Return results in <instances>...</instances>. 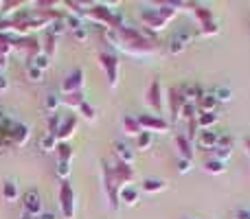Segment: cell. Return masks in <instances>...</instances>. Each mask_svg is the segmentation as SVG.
<instances>
[{"label": "cell", "instance_id": "38", "mask_svg": "<svg viewBox=\"0 0 250 219\" xmlns=\"http://www.w3.org/2000/svg\"><path fill=\"white\" fill-rule=\"evenodd\" d=\"M60 125H62V116H60V112H55V114L48 116V134H51V136H55V134H57Z\"/></svg>", "mask_w": 250, "mask_h": 219}, {"label": "cell", "instance_id": "26", "mask_svg": "<svg viewBox=\"0 0 250 219\" xmlns=\"http://www.w3.org/2000/svg\"><path fill=\"white\" fill-rule=\"evenodd\" d=\"M195 105H198V112H215L217 110V99L208 92V95H204Z\"/></svg>", "mask_w": 250, "mask_h": 219}, {"label": "cell", "instance_id": "11", "mask_svg": "<svg viewBox=\"0 0 250 219\" xmlns=\"http://www.w3.org/2000/svg\"><path fill=\"white\" fill-rule=\"evenodd\" d=\"M82 88H83V70L75 68V70H70V73L64 77V81H62V95L82 92Z\"/></svg>", "mask_w": 250, "mask_h": 219}, {"label": "cell", "instance_id": "39", "mask_svg": "<svg viewBox=\"0 0 250 219\" xmlns=\"http://www.w3.org/2000/svg\"><path fill=\"white\" fill-rule=\"evenodd\" d=\"M77 112H79V114H82L86 120H95V119H97V112H95V108H92L90 103H88V101H83L82 108H79Z\"/></svg>", "mask_w": 250, "mask_h": 219}, {"label": "cell", "instance_id": "31", "mask_svg": "<svg viewBox=\"0 0 250 219\" xmlns=\"http://www.w3.org/2000/svg\"><path fill=\"white\" fill-rule=\"evenodd\" d=\"M29 64H31V66H35V68H40V70H42V73H44V70H46L48 66H51V57H48V55H44V53L40 51L35 57H31V60H29Z\"/></svg>", "mask_w": 250, "mask_h": 219}, {"label": "cell", "instance_id": "25", "mask_svg": "<svg viewBox=\"0 0 250 219\" xmlns=\"http://www.w3.org/2000/svg\"><path fill=\"white\" fill-rule=\"evenodd\" d=\"M123 132L127 134V136H134V138H136L138 134L143 132V129H141V123H138V119H134V116H125V119H123Z\"/></svg>", "mask_w": 250, "mask_h": 219}, {"label": "cell", "instance_id": "3", "mask_svg": "<svg viewBox=\"0 0 250 219\" xmlns=\"http://www.w3.org/2000/svg\"><path fill=\"white\" fill-rule=\"evenodd\" d=\"M86 18H90V20H95V22H99V24L108 26V29H119V26H123L121 16H119V13H114L108 4H101V2L90 4V7H88V11H86Z\"/></svg>", "mask_w": 250, "mask_h": 219}, {"label": "cell", "instance_id": "32", "mask_svg": "<svg viewBox=\"0 0 250 219\" xmlns=\"http://www.w3.org/2000/svg\"><path fill=\"white\" fill-rule=\"evenodd\" d=\"M57 156H60L62 162H70V158H73V147L68 145V142H57Z\"/></svg>", "mask_w": 250, "mask_h": 219}, {"label": "cell", "instance_id": "37", "mask_svg": "<svg viewBox=\"0 0 250 219\" xmlns=\"http://www.w3.org/2000/svg\"><path fill=\"white\" fill-rule=\"evenodd\" d=\"M60 97L55 95V92H51V95H46V101H44V105H46V110L51 112V114H55L57 112V108H60Z\"/></svg>", "mask_w": 250, "mask_h": 219}, {"label": "cell", "instance_id": "24", "mask_svg": "<svg viewBox=\"0 0 250 219\" xmlns=\"http://www.w3.org/2000/svg\"><path fill=\"white\" fill-rule=\"evenodd\" d=\"M195 120H198L200 132H202V129H211L213 125L217 123V114H215V112H200Z\"/></svg>", "mask_w": 250, "mask_h": 219}, {"label": "cell", "instance_id": "28", "mask_svg": "<svg viewBox=\"0 0 250 219\" xmlns=\"http://www.w3.org/2000/svg\"><path fill=\"white\" fill-rule=\"evenodd\" d=\"M224 169H226L224 162H220V160H215V158H208L207 162H204V171L211 173V176H222Z\"/></svg>", "mask_w": 250, "mask_h": 219}, {"label": "cell", "instance_id": "33", "mask_svg": "<svg viewBox=\"0 0 250 219\" xmlns=\"http://www.w3.org/2000/svg\"><path fill=\"white\" fill-rule=\"evenodd\" d=\"M48 35H53V38H57L60 33H64L66 31V22H64V18H55V20L48 24Z\"/></svg>", "mask_w": 250, "mask_h": 219}, {"label": "cell", "instance_id": "45", "mask_svg": "<svg viewBox=\"0 0 250 219\" xmlns=\"http://www.w3.org/2000/svg\"><path fill=\"white\" fill-rule=\"evenodd\" d=\"M75 40H77V42H86V40H88V31L83 29V26H82V29H77V31H75Z\"/></svg>", "mask_w": 250, "mask_h": 219}, {"label": "cell", "instance_id": "4", "mask_svg": "<svg viewBox=\"0 0 250 219\" xmlns=\"http://www.w3.org/2000/svg\"><path fill=\"white\" fill-rule=\"evenodd\" d=\"M75 191L70 186L68 180H64L60 184V211H62V217L64 219H75Z\"/></svg>", "mask_w": 250, "mask_h": 219}, {"label": "cell", "instance_id": "6", "mask_svg": "<svg viewBox=\"0 0 250 219\" xmlns=\"http://www.w3.org/2000/svg\"><path fill=\"white\" fill-rule=\"evenodd\" d=\"M99 66L104 68L110 88H117V83H119V57L114 55V53H108V51L99 53Z\"/></svg>", "mask_w": 250, "mask_h": 219}, {"label": "cell", "instance_id": "14", "mask_svg": "<svg viewBox=\"0 0 250 219\" xmlns=\"http://www.w3.org/2000/svg\"><path fill=\"white\" fill-rule=\"evenodd\" d=\"M217 140H220V134L217 132H213V129H202V132L198 134V138H195V145L202 151H213Z\"/></svg>", "mask_w": 250, "mask_h": 219}, {"label": "cell", "instance_id": "36", "mask_svg": "<svg viewBox=\"0 0 250 219\" xmlns=\"http://www.w3.org/2000/svg\"><path fill=\"white\" fill-rule=\"evenodd\" d=\"M40 149L42 151H55L57 149V138L55 136H51V134H46L44 138H40Z\"/></svg>", "mask_w": 250, "mask_h": 219}, {"label": "cell", "instance_id": "1", "mask_svg": "<svg viewBox=\"0 0 250 219\" xmlns=\"http://www.w3.org/2000/svg\"><path fill=\"white\" fill-rule=\"evenodd\" d=\"M105 38L119 46L123 53L134 57H149L158 53V44L154 40H149L143 29H134V26H119V29H108Z\"/></svg>", "mask_w": 250, "mask_h": 219}, {"label": "cell", "instance_id": "34", "mask_svg": "<svg viewBox=\"0 0 250 219\" xmlns=\"http://www.w3.org/2000/svg\"><path fill=\"white\" fill-rule=\"evenodd\" d=\"M13 51V35L0 33V55H9Z\"/></svg>", "mask_w": 250, "mask_h": 219}, {"label": "cell", "instance_id": "18", "mask_svg": "<svg viewBox=\"0 0 250 219\" xmlns=\"http://www.w3.org/2000/svg\"><path fill=\"white\" fill-rule=\"evenodd\" d=\"M29 125H24V123H16L13 125V129H11V142H13V147H22L26 140H29Z\"/></svg>", "mask_w": 250, "mask_h": 219}, {"label": "cell", "instance_id": "13", "mask_svg": "<svg viewBox=\"0 0 250 219\" xmlns=\"http://www.w3.org/2000/svg\"><path fill=\"white\" fill-rule=\"evenodd\" d=\"M169 112H171V120H178L180 119V112H182V105L187 103L185 97H182L180 88H169Z\"/></svg>", "mask_w": 250, "mask_h": 219}, {"label": "cell", "instance_id": "20", "mask_svg": "<svg viewBox=\"0 0 250 219\" xmlns=\"http://www.w3.org/2000/svg\"><path fill=\"white\" fill-rule=\"evenodd\" d=\"M176 147H178V154H180L182 160L193 158V145H191V140L185 136V134H178L176 136Z\"/></svg>", "mask_w": 250, "mask_h": 219}, {"label": "cell", "instance_id": "12", "mask_svg": "<svg viewBox=\"0 0 250 219\" xmlns=\"http://www.w3.org/2000/svg\"><path fill=\"white\" fill-rule=\"evenodd\" d=\"M112 178H114V182H117L119 191H121L123 186L132 184V180H134V169H132V164L117 162V164L112 167Z\"/></svg>", "mask_w": 250, "mask_h": 219}, {"label": "cell", "instance_id": "43", "mask_svg": "<svg viewBox=\"0 0 250 219\" xmlns=\"http://www.w3.org/2000/svg\"><path fill=\"white\" fill-rule=\"evenodd\" d=\"M178 171L180 173H189L191 171V160H178Z\"/></svg>", "mask_w": 250, "mask_h": 219}, {"label": "cell", "instance_id": "17", "mask_svg": "<svg viewBox=\"0 0 250 219\" xmlns=\"http://www.w3.org/2000/svg\"><path fill=\"white\" fill-rule=\"evenodd\" d=\"M112 149H114V154H117L119 162H125V164H132L134 162V149L125 140H114L112 142Z\"/></svg>", "mask_w": 250, "mask_h": 219}, {"label": "cell", "instance_id": "16", "mask_svg": "<svg viewBox=\"0 0 250 219\" xmlns=\"http://www.w3.org/2000/svg\"><path fill=\"white\" fill-rule=\"evenodd\" d=\"M230 154H233V138H230L229 134H226V136H220V140H217L215 149L211 151V156L215 160H220V162H224Z\"/></svg>", "mask_w": 250, "mask_h": 219}, {"label": "cell", "instance_id": "30", "mask_svg": "<svg viewBox=\"0 0 250 219\" xmlns=\"http://www.w3.org/2000/svg\"><path fill=\"white\" fill-rule=\"evenodd\" d=\"M211 95L217 99V103H229V101L233 99V92H230L229 86H217L215 90L211 92Z\"/></svg>", "mask_w": 250, "mask_h": 219}, {"label": "cell", "instance_id": "48", "mask_svg": "<svg viewBox=\"0 0 250 219\" xmlns=\"http://www.w3.org/2000/svg\"><path fill=\"white\" fill-rule=\"evenodd\" d=\"M7 68V55H0V70Z\"/></svg>", "mask_w": 250, "mask_h": 219}, {"label": "cell", "instance_id": "46", "mask_svg": "<svg viewBox=\"0 0 250 219\" xmlns=\"http://www.w3.org/2000/svg\"><path fill=\"white\" fill-rule=\"evenodd\" d=\"M7 86H9L7 77H4V75H0V92H2V90H7Z\"/></svg>", "mask_w": 250, "mask_h": 219}, {"label": "cell", "instance_id": "44", "mask_svg": "<svg viewBox=\"0 0 250 219\" xmlns=\"http://www.w3.org/2000/svg\"><path fill=\"white\" fill-rule=\"evenodd\" d=\"M233 219H250V208H237L233 213Z\"/></svg>", "mask_w": 250, "mask_h": 219}, {"label": "cell", "instance_id": "2", "mask_svg": "<svg viewBox=\"0 0 250 219\" xmlns=\"http://www.w3.org/2000/svg\"><path fill=\"white\" fill-rule=\"evenodd\" d=\"M178 7H180V2H165V4H158L156 9H149V7L141 9V20L145 24V29L154 31V33L163 31L176 18Z\"/></svg>", "mask_w": 250, "mask_h": 219}, {"label": "cell", "instance_id": "9", "mask_svg": "<svg viewBox=\"0 0 250 219\" xmlns=\"http://www.w3.org/2000/svg\"><path fill=\"white\" fill-rule=\"evenodd\" d=\"M22 206H24V215L29 217H40L42 215V195L38 189H31L22 195Z\"/></svg>", "mask_w": 250, "mask_h": 219}, {"label": "cell", "instance_id": "41", "mask_svg": "<svg viewBox=\"0 0 250 219\" xmlns=\"http://www.w3.org/2000/svg\"><path fill=\"white\" fill-rule=\"evenodd\" d=\"M57 176H60V180H68L70 176V162H62V160H57Z\"/></svg>", "mask_w": 250, "mask_h": 219}, {"label": "cell", "instance_id": "40", "mask_svg": "<svg viewBox=\"0 0 250 219\" xmlns=\"http://www.w3.org/2000/svg\"><path fill=\"white\" fill-rule=\"evenodd\" d=\"M26 77H29L31 81H42V79H44V73H42L40 68H35V66L26 64Z\"/></svg>", "mask_w": 250, "mask_h": 219}, {"label": "cell", "instance_id": "8", "mask_svg": "<svg viewBox=\"0 0 250 219\" xmlns=\"http://www.w3.org/2000/svg\"><path fill=\"white\" fill-rule=\"evenodd\" d=\"M145 103L149 105L151 110H154V116H160V114H163V86H160L158 79H154V81L149 83V88H147V92H145Z\"/></svg>", "mask_w": 250, "mask_h": 219}, {"label": "cell", "instance_id": "29", "mask_svg": "<svg viewBox=\"0 0 250 219\" xmlns=\"http://www.w3.org/2000/svg\"><path fill=\"white\" fill-rule=\"evenodd\" d=\"M151 142H154V134L149 132H141L136 136V149L138 151H147L151 147Z\"/></svg>", "mask_w": 250, "mask_h": 219}, {"label": "cell", "instance_id": "21", "mask_svg": "<svg viewBox=\"0 0 250 219\" xmlns=\"http://www.w3.org/2000/svg\"><path fill=\"white\" fill-rule=\"evenodd\" d=\"M60 101L66 105V108L79 110V108H82V103L86 101V97H83V92H73V95H62Z\"/></svg>", "mask_w": 250, "mask_h": 219}, {"label": "cell", "instance_id": "10", "mask_svg": "<svg viewBox=\"0 0 250 219\" xmlns=\"http://www.w3.org/2000/svg\"><path fill=\"white\" fill-rule=\"evenodd\" d=\"M138 123H141V129L143 132H158V134H165L169 129V123L163 119V116H154V114H141L138 116Z\"/></svg>", "mask_w": 250, "mask_h": 219}, {"label": "cell", "instance_id": "22", "mask_svg": "<svg viewBox=\"0 0 250 219\" xmlns=\"http://www.w3.org/2000/svg\"><path fill=\"white\" fill-rule=\"evenodd\" d=\"M2 198L7 199L9 204L16 202V199L20 198V189H18L16 180H4V184H2Z\"/></svg>", "mask_w": 250, "mask_h": 219}, {"label": "cell", "instance_id": "15", "mask_svg": "<svg viewBox=\"0 0 250 219\" xmlns=\"http://www.w3.org/2000/svg\"><path fill=\"white\" fill-rule=\"evenodd\" d=\"M75 129H77V116H66V119H62V125L60 129H57L55 138L57 142H68V138L75 134Z\"/></svg>", "mask_w": 250, "mask_h": 219}, {"label": "cell", "instance_id": "19", "mask_svg": "<svg viewBox=\"0 0 250 219\" xmlns=\"http://www.w3.org/2000/svg\"><path fill=\"white\" fill-rule=\"evenodd\" d=\"M138 198H141V193H138V189L134 184H127L119 191V202L125 204V206H134L138 202Z\"/></svg>", "mask_w": 250, "mask_h": 219}, {"label": "cell", "instance_id": "42", "mask_svg": "<svg viewBox=\"0 0 250 219\" xmlns=\"http://www.w3.org/2000/svg\"><path fill=\"white\" fill-rule=\"evenodd\" d=\"M55 40L57 38H53V35H46V42H44V55H48L51 57L53 55V51H55Z\"/></svg>", "mask_w": 250, "mask_h": 219}, {"label": "cell", "instance_id": "7", "mask_svg": "<svg viewBox=\"0 0 250 219\" xmlns=\"http://www.w3.org/2000/svg\"><path fill=\"white\" fill-rule=\"evenodd\" d=\"M191 42H193V33L182 26V29H178L176 33L169 38V42H167L169 44V53H171V55H180V53H185L187 48H189Z\"/></svg>", "mask_w": 250, "mask_h": 219}, {"label": "cell", "instance_id": "47", "mask_svg": "<svg viewBox=\"0 0 250 219\" xmlns=\"http://www.w3.org/2000/svg\"><path fill=\"white\" fill-rule=\"evenodd\" d=\"M38 219H57V215H55V213H42Z\"/></svg>", "mask_w": 250, "mask_h": 219}, {"label": "cell", "instance_id": "27", "mask_svg": "<svg viewBox=\"0 0 250 219\" xmlns=\"http://www.w3.org/2000/svg\"><path fill=\"white\" fill-rule=\"evenodd\" d=\"M0 11H2V16H16L18 11H20V7H24V2L22 0H7V2H0Z\"/></svg>", "mask_w": 250, "mask_h": 219}, {"label": "cell", "instance_id": "23", "mask_svg": "<svg viewBox=\"0 0 250 219\" xmlns=\"http://www.w3.org/2000/svg\"><path fill=\"white\" fill-rule=\"evenodd\" d=\"M141 189L145 191V193H160V191L167 189V182H165V180H158V178H147V180L143 182Z\"/></svg>", "mask_w": 250, "mask_h": 219}, {"label": "cell", "instance_id": "5", "mask_svg": "<svg viewBox=\"0 0 250 219\" xmlns=\"http://www.w3.org/2000/svg\"><path fill=\"white\" fill-rule=\"evenodd\" d=\"M101 173H104V189H105V195H108V204L112 211H119V186L112 178V167L108 162H101Z\"/></svg>", "mask_w": 250, "mask_h": 219}, {"label": "cell", "instance_id": "49", "mask_svg": "<svg viewBox=\"0 0 250 219\" xmlns=\"http://www.w3.org/2000/svg\"><path fill=\"white\" fill-rule=\"evenodd\" d=\"M22 219H38V217H29V215H24V213H22Z\"/></svg>", "mask_w": 250, "mask_h": 219}, {"label": "cell", "instance_id": "35", "mask_svg": "<svg viewBox=\"0 0 250 219\" xmlns=\"http://www.w3.org/2000/svg\"><path fill=\"white\" fill-rule=\"evenodd\" d=\"M198 114H200V112H198V105H195V103H185V105H182L180 116L187 120V123H189V120H193V119H198Z\"/></svg>", "mask_w": 250, "mask_h": 219}]
</instances>
